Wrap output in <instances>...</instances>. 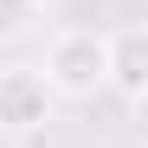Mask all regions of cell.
<instances>
[{
  "label": "cell",
  "instance_id": "cell-1",
  "mask_svg": "<svg viewBox=\"0 0 148 148\" xmlns=\"http://www.w3.org/2000/svg\"><path fill=\"white\" fill-rule=\"evenodd\" d=\"M32 71L45 77L52 97H97V90H103V32H90V26L52 32L45 64H32Z\"/></svg>",
  "mask_w": 148,
  "mask_h": 148
},
{
  "label": "cell",
  "instance_id": "cell-2",
  "mask_svg": "<svg viewBox=\"0 0 148 148\" xmlns=\"http://www.w3.org/2000/svg\"><path fill=\"white\" fill-rule=\"evenodd\" d=\"M52 103L58 97L45 90V77L32 64L0 71V135H39L45 122H52Z\"/></svg>",
  "mask_w": 148,
  "mask_h": 148
},
{
  "label": "cell",
  "instance_id": "cell-3",
  "mask_svg": "<svg viewBox=\"0 0 148 148\" xmlns=\"http://www.w3.org/2000/svg\"><path fill=\"white\" fill-rule=\"evenodd\" d=\"M103 84L122 97V103H142L148 97V26L142 19L103 32Z\"/></svg>",
  "mask_w": 148,
  "mask_h": 148
},
{
  "label": "cell",
  "instance_id": "cell-4",
  "mask_svg": "<svg viewBox=\"0 0 148 148\" xmlns=\"http://www.w3.org/2000/svg\"><path fill=\"white\" fill-rule=\"evenodd\" d=\"M39 19H45V0H0V45L26 39Z\"/></svg>",
  "mask_w": 148,
  "mask_h": 148
}]
</instances>
